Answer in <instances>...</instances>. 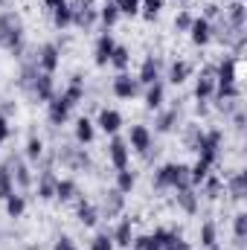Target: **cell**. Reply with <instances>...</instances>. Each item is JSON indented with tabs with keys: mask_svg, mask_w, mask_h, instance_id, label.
<instances>
[{
	"mask_svg": "<svg viewBox=\"0 0 247 250\" xmlns=\"http://www.w3.org/2000/svg\"><path fill=\"white\" fill-rule=\"evenodd\" d=\"M0 50H9L18 59L23 53V23H21V18L15 12L0 15Z\"/></svg>",
	"mask_w": 247,
	"mask_h": 250,
	"instance_id": "cell-1",
	"label": "cell"
},
{
	"mask_svg": "<svg viewBox=\"0 0 247 250\" xmlns=\"http://www.w3.org/2000/svg\"><path fill=\"white\" fill-rule=\"evenodd\" d=\"M154 187L157 189H186L189 184V166L184 163H166L154 172Z\"/></svg>",
	"mask_w": 247,
	"mask_h": 250,
	"instance_id": "cell-2",
	"label": "cell"
},
{
	"mask_svg": "<svg viewBox=\"0 0 247 250\" xmlns=\"http://www.w3.org/2000/svg\"><path fill=\"white\" fill-rule=\"evenodd\" d=\"M70 9H73V26H79V29H93V23L99 21V9L93 6V0H76V3H70Z\"/></svg>",
	"mask_w": 247,
	"mask_h": 250,
	"instance_id": "cell-3",
	"label": "cell"
},
{
	"mask_svg": "<svg viewBox=\"0 0 247 250\" xmlns=\"http://www.w3.org/2000/svg\"><path fill=\"white\" fill-rule=\"evenodd\" d=\"M218 148H221V131H204V137H201L195 151H198V160L212 166L218 160Z\"/></svg>",
	"mask_w": 247,
	"mask_h": 250,
	"instance_id": "cell-4",
	"label": "cell"
},
{
	"mask_svg": "<svg viewBox=\"0 0 247 250\" xmlns=\"http://www.w3.org/2000/svg\"><path fill=\"white\" fill-rule=\"evenodd\" d=\"M29 93H32V99H38V102H50V99L56 96V82H53V73L38 70V76H35V82H32V87H29Z\"/></svg>",
	"mask_w": 247,
	"mask_h": 250,
	"instance_id": "cell-5",
	"label": "cell"
},
{
	"mask_svg": "<svg viewBox=\"0 0 247 250\" xmlns=\"http://www.w3.org/2000/svg\"><path fill=\"white\" fill-rule=\"evenodd\" d=\"M123 207H125V195H123L117 187H114V189H108V192H105L99 215H102V218H117V215L123 212Z\"/></svg>",
	"mask_w": 247,
	"mask_h": 250,
	"instance_id": "cell-6",
	"label": "cell"
},
{
	"mask_svg": "<svg viewBox=\"0 0 247 250\" xmlns=\"http://www.w3.org/2000/svg\"><path fill=\"white\" fill-rule=\"evenodd\" d=\"M59 160H62L64 166H70V169H87V166H90L87 151H84V148H73V146H62Z\"/></svg>",
	"mask_w": 247,
	"mask_h": 250,
	"instance_id": "cell-7",
	"label": "cell"
},
{
	"mask_svg": "<svg viewBox=\"0 0 247 250\" xmlns=\"http://www.w3.org/2000/svg\"><path fill=\"white\" fill-rule=\"evenodd\" d=\"M140 82H137V76H128V73H120L117 79H114V96H120V99H134L137 93H140Z\"/></svg>",
	"mask_w": 247,
	"mask_h": 250,
	"instance_id": "cell-8",
	"label": "cell"
},
{
	"mask_svg": "<svg viewBox=\"0 0 247 250\" xmlns=\"http://www.w3.org/2000/svg\"><path fill=\"white\" fill-rule=\"evenodd\" d=\"M76 215H79V221L84 224V227H96L99 224V209L84 198V195H76Z\"/></svg>",
	"mask_w": 247,
	"mask_h": 250,
	"instance_id": "cell-9",
	"label": "cell"
},
{
	"mask_svg": "<svg viewBox=\"0 0 247 250\" xmlns=\"http://www.w3.org/2000/svg\"><path fill=\"white\" fill-rule=\"evenodd\" d=\"M114 47H117V41L111 38V32H102V35L96 38V47H93V62L99 64V67H108Z\"/></svg>",
	"mask_w": 247,
	"mask_h": 250,
	"instance_id": "cell-10",
	"label": "cell"
},
{
	"mask_svg": "<svg viewBox=\"0 0 247 250\" xmlns=\"http://www.w3.org/2000/svg\"><path fill=\"white\" fill-rule=\"evenodd\" d=\"M108 157H111V163H114V169H128V143H125L123 137H111V143H108Z\"/></svg>",
	"mask_w": 247,
	"mask_h": 250,
	"instance_id": "cell-11",
	"label": "cell"
},
{
	"mask_svg": "<svg viewBox=\"0 0 247 250\" xmlns=\"http://www.w3.org/2000/svg\"><path fill=\"white\" fill-rule=\"evenodd\" d=\"M47 105H50V123H53V125H64L67 120H70V111H73V105L64 99L62 93H56V96H53Z\"/></svg>",
	"mask_w": 247,
	"mask_h": 250,
	"instance_id": "cell-12",
	"label": "cell"
},
{
	"mask_svg": "<svg viewBox=\"0 0 247 250\" xmlns=\"http://www.w3.org/2000/svg\"><path fill=\"white\" fill-rule=\"evenodd\" d=\"M128 143H131V148L134 151H148L151 148V143H154V137H151V131L145 128V125H131V134H128Z\"/></svg>",
	"mask_w": 247,
	"mask_h": 250,
	"instance_id": "cell-13",
	"label": "cell"
},
{
	"mask_svg": "<svg viewBox=\"0 0 247 250\" xmlns=\"http://www.w3.org/2000/svg\"><path fill=\"white\" fill-rule=\"evenodd\" d=\"M59 47L56 44H44L41 50H38V56H35V64H38V70H44V73H53L56 67H59Z\"/></svg>",
	"mask_w": 247,
	"mask_h": 250,
	"instance_id": "cell-14",
	"label": "cell"
},
{
	"mask_svg": "<svg viewBox=\"0 0 247 250\" xmlns=\"http://www.w3.org/2000/svg\"><path fill=\"white\" fill-rule=\"evenodd\" d=\"M93 125H99L105 134H120V128H123V114L120 111H111V108H105V111H99V120Z\"/></svg>",
	"mask_w": 247,
	"mask_h": 250,
	"instance_id": "cell-15",
	"label": "cell"
},
{
	"mask_svg": "<svg viewBox=\"0 0 247 250\" xmlns=\"http://www.w3.org/2000/svg\"><path fill=\"white\" fill-rule=\"evenodd\" d=\"M189 35H192V44L206 47V44L212 41V26H209V21L195 18V21H192V26H189Z\"/></svg>",
	"mask_w": 247,
	"mask_h": 250,
	"instance_id": "cell-16",
	"label": "cell"
},
{
	"mask_svg": "<svg viewBox=\"0 0 247 250\" xmlns=\"http://www.w3.org/2000/svg\"><path fill=\"white\" fill-rule=\"evenodd\" d=\"M236 62L233 56H224V62L215 67V84H236Z\"/></svg>",
	"mask_w": 247,
	"mask_h": 250,
	"instance_id": "cell-17",
	"label": "cell"
},
{
	"mask_svg": "<svg viewBox=\"0 0 247 250\" xmlns=\"http://www.w3.org/2000/svg\"><path fill=\"white\" fill-rule=\"evenodd\" d=\"M56 184H59V178L53 175V169H44L41 178H38V198L41 201H53L56 198Z\"/></svg>",
	"mask_w": 247,
	"mask_h": 250,
	"instance_id": "cell-18",
	"label": "cell"
},
{
	"mask_svg": "<svg viewBox=\"0 0 247 250\" xmlns=\"http://www.w3.org/2000/svg\"><path fill=\"white\" fill-rule=\"evenodd\" d=\"M137 82L140 84H154V82H160V64H157V59H145L143 62V67H140V73H137Z\"/></svg>",
	"mask_w": 247,
	"mask_h": 250,
	"instance_id": "cell-19",
	"label": "cell"
},
{
	"mask_svg": "<svg viewBox=\"0 0 247 250\" xmlns=\"http://www.w3.org/2000/svg\"><path fill=\"white\" fill-rule=\"evenodd\" d=\"M163 99H166V84L163 82L148 84V90H145V108L148 111H160L163 108Z\"/></svg>",
	"mask_w": 247,
	"mask_h": 250,
	"instance_id": "cell-20",
	"label": "cell"
},
{
	"mask_svg": "<svg viewBox=\"0 0 247 250\" xmlns=\"http://www.w3.org/2000/svg\"><path fill=\"white\" fill-rule=\"evenodd\" d=\"M9 166H15V172H12V181H15V187L21 189H29L32 187V172H29V166L23 163V160H9Z\"/></svg>",
	"mask_w": 247,
	"mask_h": 250,
	"instance_id": "cell-21",
	"label": "cell"
},
{
	"mask_svg": "<svg viewBox=\"0 0 247 250\" xmlns=\"http://www.w3.org/2000/svg\"><path fill=\"white\" fill-rule=\"evenodd\" d=\"M62 96L67 99V102H70V105H73V108H76V105H79V102L84 99V79H82L79 73H76V76L70 79V84H67V90H64Z\"/></svg>",
	"mask_w": 247,
	"mask_h": 250,
	"instance_id": "cell-22",
	"label": "cell"
},
{
	"mask_svg": "<svg viewBox=\"0 0 247 250\" xmlns=\"http://www.w3.org/2000/svg\"><path fill=\"white\" fill-rule=\"evenodd\" d=\"M227 192H230L233 201H242L245 198L247 195V175L245 172H236V175L227 178Z\"/></svg>",
	"mask_w": 247,
	"mask_h": 250,
	"instance_id": "cell-23",
	"label": "cell"
},
{
	"mask_svg": "<svg viewBox=\"0 0 247 250\" xmlns=\"http://www.w3.org/2000/svg\"><path fill=\"white\" fill-rule=\"evenodd\" d=\"M175 192H178V207L184 212H189V215H195L198 212V195H195V189L186 187V189H175Z\"/></svg>",
	"mask_w": 247,
	"mask_h": 250,
	"instance_id": "cell-24",
	"label": "cell"
},
{
	"mask_svg": "<svg viewBox=\"0 0 247 250\" xmlns=\"http://www.w3.org/2000/svg\"><path fill=\"white\" fill-rule=\"evenodd\" d=\"M76 195H79V187H76V181H70V178H59V184H56V198L67 204V201H76Z\"/></svg>",
	"mask_w": 247,
	"mask_h": 250,
	"instance_id": "cell-25",
	"label": "cell"
},
{
	"mask_svg": "<svg viewBox=\"0 0 247 250\" xmlns=\"http://www.w3.org/2000/svg\"><path fill=\"white\" fill-rule=\"evenodd\" d=\"M120 18H123V15H120V9H117V3H114V0H108V3L99 9V21H102L105 32H108V29H111V26H114Z\"/></svg>",
	"mask_w": 247,
	"mask_h": 250,
	"instance_id": "cell-26",
	"label": "cell"
},
{
	"mask_svg": "<svg viewBox=\"0 0 247 250\" xmlns=\"http://www.w3.org/2000/svg\"><path fill=\"white\" fill-rule=\"evenodd\" d=\"M224 21H227L233 29H245V3H239V0H236V3H230V6H227V18H224Z\"/></svg>",
	"mask_w": 247,
	"mask_h": 250,
	"instance_id": "cell-27",
	"label": "cell"
},
{
	"mask_svg": "<svg viewBox=\"0 0 247 250\" xmlns=\"http://www.w3.org/2000/svg\"><path fill=\"white\" fill-rule=\"evenodd\" d=\"M212 93H215V79L201 76V79L195 82V99H198V102H206V99H212Z\"/></svg>",
	"mask_w": 247,
	"mask_h": 250,
	"instance_id": "cell-28",
	"label": "cell"
},
{
	"mask_svg": "<svg viewBox=\"0 0 247 250\" xmlns=\"http://www.w3.org/2000/svg\"><path fill=\"white\" fill-rule=\"evenodd\" d=\"M93 137H96V125L90 123L87 117H82V120H76V140L79 143H93Z\"/></svg>",
	"mask_w": 247,
	"mask_h": 250,
	"instance_id": "cell-29",
	"label": "cell"
},
{
	"mask_svg": "<svg viewBox=\"0 0 247 250\" xmlns=\"http://www.w3.org/2000/svg\"><path fill=\"white\" fill-rule=\"evenodd\" d=\"M114 245H120V248H131V218H123L120 224H117V230H114Z\"/></svg>",
	"mask_w": 247,
	"mask_h": 250,
	"instance_id": "cell-30",
	"label": "cell"
},
{
	"mask_svg": "<svg viewBox=\"0 0 247 250\" xmlns=\"http://www.w3.org/2000/svg\"><path fill=\"white\" fill-rule=\"evenodd\" d=\"M189 73H192V64L189 62H172V67H169V82L172 84H181V82L189 79Z\"/></svg>",
	"mask_w": 247,
	"mask_h": 250,
	"instance_id": "cell-31",
	"label": "cell"
},
{
	"mask_svg": "<svg viewBox=\"0 0 247 250\" xmlns=\"http://www.w3.org/2000/svg\"><path fill=\"white\" fill-rule=\"evenodd\" d=\"M111 67H117L120 73H125V67L131 64V53H128V47H123V44H117L114 47V53H111Z\"/></svg>",
	"mask_w": 247,
	"mask_h": 250,
	"instance_id": "cell-32",
	"label": "cell"
},
{
	"mask_svg": "<svg viewBox=\"0 0 247 250\" xmlns=\"http://www.w3.org/2000/svg\"><path fill=\"white\" fill-rule=\"evenodd\" d=\"M15 192V181H12V166L9 163H3L0 166V198L6 201L9 195Z\"/></svg>",
	"mask_w": 247,
	"mask_h": 250,
	"instance_id": "cell-33",
	"label": "cell"
},
{
	"mask_svg": "<svg viewBox=\"0 0 247 250\" xmlns=\"http://www.w3.org/2000/svg\"><path fill=\"white\" fill-rule=\"evenodd\" d=\"M23 209H26V198L12 192V195L6 198V212H9V218H21V215H23Z\"/></svg>",
	"mask_w": 247,
	"mask_h": 250,
	"instance_id": "cell-34",
	"label": "cell"
},
{
	"mask_svg": "<svg viewBox=\"0 0 247 250\" xmlns=\"http://www.w3.org/2000/svg\"><path fill=\"white\" fill-rule=\"evenodd\" d=\"M35 76H38V64H23L21 67V76H18V87H23L26 93H29V87H32V82H35Z\"/></svg>",
	"mask_w": 247,
	"mask_h": 250,
	"instance_id": "cell-35",
	"label": "cell"
},
{
	"mask_svg": "<svg viewBox=\"0 0 247 250\" xmlns=\"http://www.w3.org/2000/svg\"><path fill=\"white\" fill-rule=\"evenodd\" d=\"M53 23H56L59 29L73 26V9H70V3H64V6H59V9H53Z\"/></svg>",
	"mask_w": 247,
	"mask_h": 250,
	"instance_id": "cell-36",
	"label": "cell"
},
{
	"mask_svg": "<svg viewBox=\"0 0 247 250\" xmlns=\"http://www.w3.org/2000/svg\"><path fill=\"white\" fill-rule=\"evenodd\" d=\"M134 187H137V175H134L131 169H117V189H120L123 195H128Z\"/></svg>",
	"mask_w": 247,
	"mask_h": 250,
	"instance_id": "cell-37",
	"label": "cell"
},
{
	"mask_svg": "<svg viewBox=\"0 0 247 250\" xmlns=\"http://www.w3.org/2000/svg\"><path fill=\"white\" fill-rule=\"evenodd\" d=\"M175 125H178V108H172V111H163V114L157 117L154 128H157L160 134H166V131H172Z\"/></svg>",
	"mask_w": 247,
	"mask_h": 250,
	"instance_id": "cell-38",
	"label": "cell"
},
{
	"mask_svg": "<svg viewBox=\"0 0 247 250\" xmlns=\"http://www.w3.org/2000/svg\"><path fill=\"white\" fill-rule=\"evenodd\" d=\"M206 175H209V163L198 160V163L189 169V184H192V187H201V184L206 181Z\"/></svg>",
	"mask_w": 247,
	"mask_h": 250,
	"instance_id": "cell-39",
	"label": "cell"
},
{
	"mask_svg": "<svg viewBox=\"0 0 247 250\" xmlns=\"http://www.w3.org/2000/svg\"><path fill=\"white\" fill-rule=\"evenodd\" d=\"M160 9H163V0H140V15L145 21H154L160 15Z\"/></svg>",
	"mask_w": 247,
	"mask_h": 250,
	"instance_id": "cell-40",
	"label": "cell"
},
{
	"mask_svg": "<svg viewBox=\"0 0 247 250\" xmlns=\"http://www.w3.org/2000/svg\"><path fill=\"white\" fill-rule=\"evenodd\" d=\"M233 233H236V239H239V245L247 239V212H239L236 218H233Z\"/></svg>",
	"mask_w": 247,
	"mask_h": 250,
	"instance_id": "cell-41",
	"label": "cell"
},
{
	"mask_svg": "<svg viewBox=\"0 0 247 250\" xmlns=\"http://www.w3.org/2000/svg\"><path fill=\"white\" fill-rule=\"evenodd\" d=\"M201 245L204 248H212L215 245V224L212 221H204L201 224Z\"/></svg>",
	"mask_w": 247,
	"mask_h": 250,
	"instance_id": "cell-42",
	"label": "cell"
},
{
	"mask_svg": "<svg viewBox=\"0 0 247 250\" xmlns=\"http://www.w3.org/2000/svg\"><path fill=\"white\" fill-rule=\"evenodd\" d=\"M201 137H204V131H201V125H189V128H186V148H192V151H195V148H198V143H201Z\"/></svg>",
	"mask_w": 247,
	"mask_h": 250,
	"instance_id": "cell-43",
	"label": "cell"
},
{
	"mask_svg": "<svg viewBox=\"0 0 247 250\" xmlns=\"http://www.w3.org/2000/svg\"><path fill=\"white\" fill-rule=\"evenodd\" d=\"M41 154H44V143L32 134V137H29V143H26V157H29V160H38Z\"/></svg>",
	"mask_w": 247,
	"mask_h": 250,
	"instance_id": "cell-44",
	"label": "cell"
},
{
	"mask_svg": "<svg viewBox=\"0 0 247 250\" xmlns=\"http://www.w3.org/2000/svg\"><path fill=\"white\" fill-rule=\"evenodd\" d=\"M131 248L134 250H160V245L151 236H137V239H131Z\"/></svg>",
	"mask_w": 247,
	"mask_h": 250,
	"instance_id": "cell-45",
	"label": "cell"
},
{
	"mask_svg": "<svg viewBox=\"0 0 247 250\" xmlns=\"http://www.w3.org/2000/svg\"><path fill=\"white\" fill-rule=\"evenodd\" d=\"M117 3V9H120V15H140V0H114Z\"/></svg>",
	"mask_w": 247,
	"mask_h": 250,
	"instance_id": "cell-46",
	"label": "cell"
},
{
	"mask_svg": "<svg viewBox=\"0 0 247 250\" xmlns=\"http://www.w3.org/2000/svg\"><path fill=\"white\" fill-rule=\"evenodd\" d=\"M90 250H114V239H111V233H99V236L90 242Z\"/></svg>",
	"mask_w": 247,
	"mask_h": 250,
	"instance_id": "cell-47",
	"label": "cell"
},
{
	"mask_svg": "<svg viewBox=\"0 0 247 250\" xmlns=\"http://www.w3.org/2000/svg\"><path fill=\"white\" fill-rule=\"evenodd\" d=\"M160 250H189V242H184V236H181V233H172V239H169Z\"/></svg>",
	"mask_w": 247,
	"mask_h": 250,
	"instance_id": "cell-48",
	"label": "cell"
},
{
	"mask_svg": "<svg viewBox=\"0 0 247 250\" xmlns=\"http://www.w3.org/2000/svg\"><path fill=\"white\" fill-rule=\"evenodd\" d=\"M215 108L221 114H236L239 111V99H215Z\"/></svg>",
	"mask_w": 247,
	"mask_h": 250,
	"instance_id": "cell-49",
	"label": "cell"
},
{
	"mask_svg": "<svg viewBox=\"0 0 247 250\" xmlns=\"http://www.w3.org/2000/svg\"><path fill=\"white\" fill-rule=\"evenodd\" d=\"M221 187H224V184H221L218 178L206 175V181H204V189H206V195H209V198H218V192H221Z\"/></svg>",
	"mask_w": 247,
	"mask_h": 250,
	"instance_id": "cell-50",
	"label": "cell"
},
{
	"mask_svg": "<svg viewBox=\"0 0 247 250\" xmlns=\"http://www.w3.org/2000/svg\"><path fill=\"white\" fill-rule=\"evenodd\" d=\"M192 21H195V18H192L189 12H178V18H175V26H178L181 32H189V26H192Z\"/></svg>",
	"mask_w": 247,
	"mask_h": 250,
	"instance_id": "cell-51",
	"label": "cell"
},
{
	"mask_svg": "<svg viewBox=\"0 0 247 250\" xmlns=\"http://www.w3.org/2000/svg\"><path fill=\"white\" fill-rule=\"evenodd\" d=\"M151 239H154V242H157V245L163 248V245H166V242L172 239V230H154V236H151Z\"/></svg>",
	"mask_w": 247,
	"mask_h": 250,
	"instance_id": "cell-52",
	"label": "cell"
},
{
	"mask_svg": "<svg viewBox=\"0 0 247 250\" xmlns=\"http://www.w3.org/2000/svg\"><path fill=\"white\" fill-rule=\"evenodd\" d=\"M245 111H236V114H233V123H236V128H239V131H245Z\"/></svg>",
	"mask_w": 247,
	"mask_h": 250,
	"instance_id": "cell-53",
	"label": "cell"
},
{
	"mask_svg": "<svg viewBox=\"0 0 247 250\" xmlns=\"http://www.w3.org/2000/svg\"><path fill=\"white\" fill-rule=\"evenodd\" d=\"M56 250H76V248H73V242H70L67 236H62V239L56 242Z\"/></svg>",
	"mask_w": 247,
	"mask_h": 250,
	"instance_id": "cell-54",
	"label": "cell"
},
{
	"mask_svg": "<svg viewBox=\"0 0 247 250\" xmlns=\"http://www.w3.org/2000/svg\"><path fill=\"white\" fill-rule=\"evenodd\" d=\"M9 137V123H6V117H0V143Z\"/></svg>",
	"mask_w": 247,
	"mask_h": 250,
	"instance_id": "cell-55",
	"label": "cell"
},
{
	"mask_svg": "<svg viewBox=\"0 0 247 250\" xmlns=\"http://www.w3.org/2000/svg\"><path fill=\"white\" fill-rule=\"evenodd\" d=\"M12 111H15V102H6V105H3V108H0V117H9V114H12Z\"/></svg>",
	"mask_w": 247,
	"mask_h": 250,
	"instance_id": "cell-56",
	"label": "cell"
},
{
	"mask_svg": "<svg viewBox=\"0 0 247 250\" xmlns=\"http://www.w3.org/2000/svg\"><path fill=\"white\" fill-rule=\"evenodd\" d=\"M44 3H47V9H59V6L67 3V0H44Z\"/></svg>",
	"mask_w": 247,
	"mask_h": 250,
	"instance_id": "cell-57",
	"label": "cell"
},
{
	"mask_svg": "<svg viewBox=\"0 0 247 250\" xmlns=\"http://www.w3.org/2000/svg\"><path fill=\"white\" fill-rule=\"evenodd\" d=\"M206 250H224V248H218V245H212V248H206Z\"/></svg>",
	"mask_w": 247,
	"mask_h": 250,
	"instance_id": "cell-58",
	"label": "cell"
},
{
	"mask_svg": "<svg viewBox=\"0 0 247 250\" xmlns=\"http://www.w3.org/2000/svg\"><path fill=\"white\" fill-rule=\"evenodd\" d=\"M189 250H192V248H189Z\"/></svg>",
	"mask_w": 247,
	"mask_h": 250,
	"instance_id": "cell-59",
	"label": "cell"
}]
</instances>
